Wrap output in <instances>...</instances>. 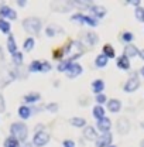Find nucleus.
Masks as SVG:
<instances>
[{
  "mask_svg": "<svg viewBox=\"0 0 144 147\" xmlns=\"http://www.w3.org/2000/svg\"><path fill=\"white\" fill-rule=\"evenodd\" d=\"M10 133H11V137L17 139L18 142H26L27 140V136H28V129L24 123L21 122H16L10 126Z\"/></svg>",
  "mask_w": 144,
  "mask_h": 147,
  "instance_id": "1",
  "label": "nucleus"
},
{
  "mask_svg": "<svg viewBox=\"0 0 144 147\" xmlns=\"http://www.w3.org/2000/svg\"><path fill=\"white\" fill-rule=\"evenodd\" d=\"M82 54H83V47L79 41H71L68 44V47L64 50V55H67V59H69V61L79 58Z\"/></svg>",
  "mask_w": 144,
  "mask_h": 147,
  "instance_id": "2",
  "label": "nucleus"
},
{
  "mask_svg": "<svg viewBox=\"0 0 144 147\" xmlns=\"http://www.w3.org/2000/svg\"><path fill=\"white\" fill-rule=\"evenodd\" d=\"M23 27L27 33L30 34H38L41 30V20L37 17H28L26 20H23Z\"/></svg>",
  "mask_w": 144,
  "mask_h": 147,
  "instance_id": "3",
  "label": "nucleus"
},
{
  "mask_svg": "<svg viewBox=\"0 0 144 147\" xmlns=\"http://www.w3.org/2000/svg\"><path fill=\"white\" fill-rule=\"evenodd\" d=\"M50 142V134L47 131H37L33 137V146L36 147H42L45 144H48Z\"/></svg>",
  "mask_w": 144,
  "mask_h": 147,
  "instance_id": "4",
  "label": "nucleus"
},
{
  "mask_svg": "<svg viewBox=\"0 0 144 147\" xmlns=\"http://www.w3.org/2000/svg\"><path fill=\"white\" fill-rule=\"evenodd\" d=\"M112 140H113V136H112L110 131H109V133H103L100 137L96 139L95 146L96 147H110L112 146Z\"/></svg>",
  "mask_w": 144,
  "mask_h": 147,
  "instance_id": "5",
  "label": "nucleus"
},
{
  "mask_svg": "<svg viewBox=\"0 0 144 147\" xmlns=\"http://www.w3.org/2000/svg\"><path fill=\"white\" fill-rule=\"evenodd\" d=\"M139 86H140V81H139V76L137 75H133L129 81H127L126 84H124V86H123V89L126 92H134L139 89Z\"/></svg>",
  "mask_w": 144,
  "mask_h": 147,
  "instance_id": "6",
  "label": "nucleus"
},
{
  "mask_svg": "<svg viewBox=\"0 0 144 147\" xmlns=\"http://www.w3.org/2000/svg\"><path fill=\"white\" fill-rule=\"evenodd\" d=\"M0 18H3V20H6V18L16 20L17 18V13L13 9H10L9 6H1L0 7Z\"/></svg>",
  "mask_w": 144,
  "mask_h": 147,
  "instance_id": "7",
  "label": "nucleus"
},
{
  "mask_svg": "<svg viewBox=\"0 0 144 147\" xmlns=\"http://www.w3.org/2000/svg\"><path fill=\"white\" fill-rule=\"evenodd\" d=\"M90 13L93 14L95 18H103L106 16V9L103 6H96V4H90L89 7Z\"/></svg>",
  "mask_w": 144,
  "mask_h": 147,
  "instance_id": "8",
  "label": "nucleus"
},
{
  "mask_svg": "<svg viewBox=\"0 0 144 147\" xmlns=\"http://www.w3.org/2000/svg\"><path fill=\"white\" fill-rule=\"evenodd\" d=\"M82 74V67L78 64V62H72L71 67L68 68V71H67V76L68 78H76V76H79Z\"/></svg>",
  "mask_w": 144,
  "mask_h": 147,
  "instance_id": "9",
  "label": "nucleus"
},
{
  "mask_svg": "<svg viewBox=\"0 0 144 147\" xmlns=\"http://www.w3.org/2000/svg\"><path fill=\"white\" fill-rule=\"evenodd\" d=\"M110 126H112V122H110V119L106 117V116L98 120V129H99L102 133H109Z\"/></svg>",
  "mask_w": 144,
  "mask_h": 147,
  "instance_id": "10",
  "label": "nucleus"
},
{
  "mask_svg": "<svg viewBox=\"0 0 144 147\" xmlns=\"http://www.w3.org/2000/svg\"><path fill=\"white\" fill-rule=\"evenodd\" d=\"M108 109L113 113H117L119 110L122 109V102L119 99H110L108 102Z\"/></svg>",
  "mask_w": 144,
  "mask_h": 147,
  "instance_id": "11",
  "label": "nucleus"
},
{
  "mask_svg": "<svg viewBox=\"0 0 144 147\" xmlns=\"http://www.w3.org/2000/svg\"><path fill=\"white\" fill-rule=\"evenodd\" d=\"M139 50H137V47L136 45H133V44H129L126 45V48H124V55H126L127 58H134V57H137L139 55Z\"/></svg>",
  "mask_w": 144,
  "mask_h": 147,
  "instance_id": "12",
  "label": "nucleus"
},
{
  "mask_svg": "<svg viewBox=\"0 0 144 147\" xmlns=\"http://www.w3.org/2000/svg\"><path fill=\"white\" fill-rule=\"evenodd\" d=\"M117 130H119V133H123V134H126L127 131L130 130V123H129V120L127 119H120L119 122H117Z\"/></svg>",
  "mask_w": 144,
  "mask_h": 147,
  "instance_id": "13",
  "label": "nucleus"
},
{
  "mask_svg": "<svg viewBox=\"0 0 144 147\" xmlns=\"http://www.w3.org/2000/svg\"><path fill=\"white\" fill-rule=\"evenodd\" d=\"M103 89H105V82H103L102 79H96V81H93V82H92V91L95 92L96 95L102 93Z\"/></svg>",
  "mask_w": 144,
  "mask_h": 147,
  "instance_id": "14",
  "label": "nucleus"
},
{
  "mask_svg": "<svg viewBox=\"0 0 144 147\" xmlns=\"http://www.w3.org/2000/svg\"><path fill=\"white\" fill-rule=\"evenodd\" d=\"M83 136H85L88 140H96V139H98V131L95 130V127L88 126V127H85V130H83Z\"/></svg>",
  "mask_w": 144,
  "mask_h": 147,
  "instance_id": "15",
  "label": "nucleus"
},
{
  "mask_svg": "<svg viewBox=\"0 0 144 147\" xmlns=\"http://www.w3.org/2000/svg\"><path fill=\"white\" fill-rule=\"evenodd\" d=\"M7 50H9V53L13 55L17 53V44H16V40H14V37L9 36V38H7Z\"/></svg>",
  "mask_w": 144,
  "mask_h": 147,
  "instance_id": "16",
  "label": "nucleus"
},
{
  "mask_svg": "<svg viewBox=\"0 0 144 147\" xmlns=\"http://www.w3.org/2000/svg\"><path fill=\"white\" fill-rule=\"evenodd\" d=\"M117 67H119L120 69H123V71H127V69L130 68V62H129V58H127L124 54L122 55L120 58H117Z\"/></svg>",
  "mask_w": 144,
  "mask_h": 147,
  "instance_id": "17",
  "label": "nucleus"
},
{
  "mask_svg": "<svg viewBox=\"0 0 144 147\" xmlns=\"http://www.w3.org/2000/svg\"><path fill=\"white\" fill-rule=\"evenodd\" d=\"M98 40H99V37L96 36L95 33H92V31L85 33V42H86L88 45H95V44L98 42Z\"/></svg>",
  "mask_w": 144,
  "mask_h": 147,
  "instance_id": "18",
  "label": "nucleus"
},
{
  "mask_svg": "<svg viewBox=\"0 0 144 147\" xmlns=\"http://www.w3.org/2000/svg\"><path fill=\"white\" fill-rule=\"evenodd\" d=\"M18 115L21 119H28L31 116V109L28 106H20L18 108Z\"/></svg>",
  "mask_w": 144,
  "mask_h": 147,
  "instance_id": "19",
  "label": "nucleus"
},
{
  "mask_svg": "<svg viewBox=\"0 0 144 147\" xmlns=\"http://www.w3.org/2000/svg\"><path fill=\"white\" fill-rule=\"evenodd\" d=\"M106 64H108V58H106L103 54H100V55L96 57V59H95V65H96L98 68H103V67H106Z\"/></svg>",
  "mask_w": 144,
  "mask_h": 147,
  "instance_id": "20",
  "label": "nucleus"
},
{
  "mask_svg": "<svg viewBox=\"0 0 144 147\" xmlns=\"http://www.w3.org/2000/svg\"><path fill=\"white\" fill-rule=\"evenodd\" d=\"M42 69V62L41 61H33L28 67V71L30 72H41Z\"/></svg>",
  "mask_w": 144,
  "mask_h": 147,
  "instance_id": "21",
  "label": "nucleus"
},
{
  "mask_svg": "<svg viewBox=\"0 0 144 147\" xmlns=\"http://www.w3.org/2000/svg\"><path fill=\"white\" fill-rule=\"evenodd\" d=\"M93 116H95V119H96V120H99V119L105 117V109H103L100 105H96V106L93 108Z\"/></svg>",
  "mask_w": 144,
  "mask_h": 147,
  "instance_id": "22",
  "label": "nucleus"
},
{
  "mask_svg": "<svg viewBox=\"0 0 144 147\" xmlns=\"http://www.w3.org/2000/svg\"><path fill=\"white\" fill-rule=\"evenodd\" d=\"M40 93H37V92H33V93H28V95H26L24 96V100L27 102V103H34L37 100H40Z\"/></svg>",
  "mask_w": 144,
  "mask_h": 147,
  "instance_id": "23",
  "label": "nucleus"
},
{
  "mask_svg": "<svg viewBox=\"0 0 144 147\" xmlns=\"http://www.w3.org/2000/svg\"><path fill=\"white\" fill-rule=\"evenodd\" d=\"M71 125L75 127H85L86 125V120L82 119V117H72L71 119Z\"/></svg>",
  "mask_w": 144,
  "mask_h": 147,
  "instance_id": "24",
  "label": "nucleus"
},
{
  "mask_svg": "<svg viewBox=\"0 0 144 147\" xmlns=\"http://www.w3.org/2000/svg\"><path fill=\"white\" fill-rule=\"evenodd\" d=\"M103 55L106 57V58H114L116 57V54H114V50H113V47L112 45H109V44H106L105 47H103Z\"/></svg>",
  "mask_w": 144,
  "mask_h": 147,
  "instance_id": "25",
  "label": "nucleus"
},
{
  "mask_svg": "<svg viewBox=\"0 0 144 147\" xmlns=\"http://www.w3.org/2000/svg\"><path fill=\"white\" fill-rule=\"evenodd\" d=\"M10 23L7 21V20H3V18H0V31L1 33H4V34H9L10 33Z\"/></svg>",
  "mask_w": 144,
  "mask_h": 147,
  "instance_id": "26",
  "label": "nucleus"
},
{
  "mask_svg": "<svg viewBox=\"0 0 144 147\" xmlns=\"http://www.w3.org/2000/svg\"><path fill=\"white\" fill-rule=\"evenodd\" d=\"M4 147H20V142H18L17 139H14V137H7L6 140H4Z\"/></svg>",
  "mask_w": 144,
  "mask_h": 147,
  "instance_id": "27",
  "label": "nucleus"
},
{
  "mask_svg": "<svg viewBox=\"0 0 144 147\" xmlns=\"http://www.w3.org/2000/svg\"><path fill=\"white\" fill-rule=\"evenodd\" d=\"M71 64H72V61H69V59H64V61H61L59 64H58V71L59 72H67L68 71V68L71 67Z\"/></svg>",
  "mask_w": 144,
  "mask_h": 147,
  "instance_id": "28",
  "label": "nucleus"
},
{
  "mask_svg": "<svg viewBox=\"0 0 144 147\" xmlns=\"http://www.w3.org/2000/svg\"><path fill=\"white\" fill-rule=\"evenodd\" d=\"M58 27L57 26H48L47 28H45V34L48 37H54V36H57V33H62V30H57Z\"/></svg>",
  "mask_w": 144,
  "mask_h": 147,
  "instance_id": "29",
  "label": "nucleus"
},
{
  "mask_svg": "<svg viewBox=\"0 0 144 147\" xmlns=\"http://www.w3.org/2000/svg\"><path fill=\"white\" fill-rule=\"evenodd\" d=\"M34 45H36V40H34L33 37H30V38H27V40L24 41V50H26V51H31V50L34 48Z\"/></svg>",
  "mask_w": 144,
  "mask_h": 147,
  "instance_id": "30",
  "label": "nucleus"
},
{
  "mask_svg": "<svg viewBox=\"0 0 144 147\" xmlns=\"http://www.w3.org/2000/svg\"><path fill=\"white\" fill-rule=\"evenodd\" d=\"M83 24H88L90 27H96L98 26V20L95 17H90V16H83Z\"/></svg>",
  "mask_w": 144,
  "mask_h": 147,
  "instance_id": "31",
  "label": "nucleus"
},
{
  "mask_svg": "<svg viewBox=\"0 0 144 147\" xmlns=\"http://www.w3.org/2000/svg\"><path fill=\"white\" fill-rule=\"evenodd\" d=\"M136 18H137L139 21L144 23V9L143 7H137V9H136Z\"/></svg>",
  "mask_w": 144,
  "mask_h": 147,
  "instance_id": "32",
  "label": "nucleus"
},
{
  "mask_svg": "<svg viewBox=\"0 0 144 147\" xmlns=\"http://www.w3.org/2000/svg\"><path fill=\"white\" fill-rule=\"evenodd\" d=\"M13 62L16 64V65H21L23 64V54L21 53H16V54H13Z\"/></svg>",
  "mask_w": 144,
  "mask_h": 147,
  "instance_id": "33",
  "label": "nucleus"
},
{
  "mask_svg": "<svg viewBox=\"0 0 144 147\" xmlns=\"http://www.w3.org/2000/svg\"><path fill=\"white\" fill-rule=\"evenodd\" d=\"M71 21H76V23H79V24H83V14H81V13L73 14L71 17Z\"/></svg>",
  "mask_w": 144,
  "mask_h": 147,
  "instance_id": "34",
  "label": "nucleus"
},
{
  "mask_svg": "<svg viewBox=\"0 0 144 147\" xmlns=\"http://www.w3.org/2000/svg\"><path fill=\"white\" fill-rule=\"evenodd\" d=\"M122 40L126 41V42H130V41L134 40V36H133L131 33H123V34H122Z\"/></svg>",
  "mask_w": 144,
  "mask_h": 147,
  "instance_id": "35",
  "label": "nucleus"
},
{
  "mask_svg": "<svg viewBox=\"0 0 144 147\" xmlns=\"http://www.w3.org/2000/svg\"><path fill=\"white\" fill-rule=\"evenodd\" d=\"M96 102H98V105H102V103H105V102H106V96H105L103 93H99V95L96 96Z\"/></svg>",
  "mask_w": 144,
  "mask_h": 147,
  "instance_id": "36",
  "label": "nucleus"
},
{
  "mask_svg": "<svg viewBox=\"0 0 144 147\" xmlns=\"http://www.w3.org/2000/svg\"><path fill=\"white\" fill-rule=\"evenodd\" d=\"M51 69V65H50V62H47V61H42V69H41V72H48Z\"/></svg>",
  "mask_w": 144,
  "mask_h": 147,
  "instance_id": "37",
  "label": "nucleus"
},
{
  "mask_svg": "<svg viewBox=\"0 0 144 147\" xmlns=\"http://www.w3.org/2000/svg\"><path fill=\"white\" fill-rule=\"evenodd\" d=\"M47 109L50 110V112H58V105L57 103H50L47 106Z\"/></svg>",
  "mask_w": 144,
  "mask_h": 147,
  "instance_id": "38",
  "label": "nucleus"
},
{
  "mask_svg": "<svg viewBox=\"0 0 144 147\" xmlns=\"http://www.w3.org/2000/svg\"><path fill=\"white\" fill-rule=\"evenodd\" d=\"M62 146L64 147H75V143H73L72 140H64Z\"/></svg>",
  "mask_w": 144,
  "mask_h": 147,
  "instance_id": "39",
  "label": "nucleus"
},
{
  "mask_svg": "<svg viewBox=\"0 0 144 147\" xmlns=\"http://www.w3.org/2000/svg\"><path fill=\"white\" fill-rule=\"evenodd\" d=\"M4 109H6V103H4L3 96L0 95V113H1V112H4Z\"/></svg>",
  "mask_w": 144,
  "mask_h": 147,
  "instance_id": "40",
  "label": "nucleus"
},
{
  "mask_svg": "<svg viewBox=\"0 0 144 147\" xmlns=\"http://www.w3.org/2000/svg\"><path fill=\"white\" fill-rule=\"evenodd\" d=\"M17 4L20 7H24V4H26V1H17Z\"/></svg>",
  "mask_w": 144,
  "mask_h": 147,
  "instance_id": "41",
  "label": "nucleus"
},
{
  "mask_svg": "<svg viewBox=\"0 0 144 147\" xmlns=\"http://www.w3.org/2000/svg\"><path fill=\"white\" fill-rule=\"evenodd\" d=\"M127 4H140V1H127Z\"/></svg>",
  "mask_w": 144,
  "mask_h": 147,
  "instance_id": "42",
  "label": "nucleus"
},
{
  "mask_svg": "<svg viewBox=\"0 0 144 147\" xmlns=\"http://www.w3.org/2000/svg\"><path fill=\"white\" fill-rule=\"evenodd\" d=\"M139 55H140V57H141V59H144V50H141V51H140V53H139Z\"/></svg>",
  "mask_w": 144,
  "mask_h": 147,
  "instance_id": "43",
  "label": "nucleus"
},
{
  "mask_svg": "<svg viewBox=\"0 0 144 147\" xmlns=\"http://www.w3.org/2000/svg\"><path fill=\"white\" fill-rule=\"evenodd\" d=\"M140 74H141V75H143V76H144V67H143V68H141V69H140Z\"/></svg>",
  "mask_w": 144,
  "mask_h": 147,
  "instance_id": "44",
  "label": "nucleus"
},
{
  "mask_svg": "<svg viewBox=\"0 0 144 147\" xmlns=\"http://www.w3.org/2000/svg\"><path fill=\"white\" fill-rule=\"evenodd\" d=\"M24 147H33V146H31V144H26Z\"/></svg>",
  "mask_w": 144,
  "mask_h": 147,
  "instance_id": "45",
  "label": "nucleus"
},
{
  "mask_svg": "<svg viewBox=\"0 0 144 147\" xmlns=\"http://www.w3.org/2000/svg\"><path fill=\"white\" fill-rule=\"evenodd\" d=\"M141 127H143V129H144V122H143V123H141Z\"/></svg>",
  "mask_w": 144,
  "mask_h": 147,
  "instance_id": "46",
  "label": "nucleus"
},
{
  "mask_svg": "<svg viewBox=\"0 0 144 147\" xmlns=\"http://www.w3.org/2000/svg\"><path fill=\"white\" fill-rule=\"evenodd\" d=\"M110 147H114V146H110Z\"/></svg>",
  "mask_w": 144,
  "mask_h": 147,
  "instance_id": "47",
  "label": "nucleus"
}]
</instances>
